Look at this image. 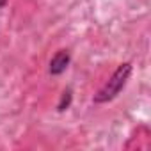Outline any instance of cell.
Masks as SVG:
<instances>
[{"mask_svg": "<svg viewBox=\"0 0 151 151\" xmlns=\"http://www.w3.org/2000/svg\"><path fill=\"white\" fill-rule=\"evenodd\" d=\"M69 60H71L69 52H68V50H59V52L52 57V60H50V73H52V75H60V73H64V71L68 69V66H69Z\"/></svg>", "mask_w": 151, "mask_h": 151, "instance_id": "cell-2", "label": "cell"}, {"mask_svg": "<svg viewBox=\"0 0 151 151\" xmlns=\"http://www.w3.org/2000/svg\"><path fill=\"white\" fill-rule=\"evenodd\" d=\"M6 2H7V0H0V7H4V6H6Z\"/></svg>", "mask_w": 151, "mask_h": 151, "instance_id": "cell-3", "label": "cell"}, {"mask_svg": "<svg viewBox=\"0 0 151 151\" xmlns=\"http://www.w3.org/2000/svg\"><path fill=\"white\" fill-rule=\"evenodd\" d=\"M130 75H132V64L130 62L119 64L117 69L112 73V77L109 78V82L94 94V103H109L114 98H117L119 93L124 89Z\"/></svg>", "mask_w": 151, "mask_h": 151, "instance_id": "cell-1", "label": "cell"}]
</instances>
